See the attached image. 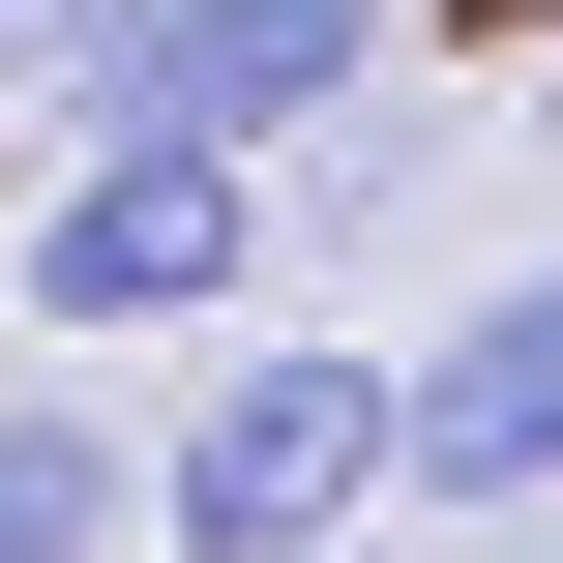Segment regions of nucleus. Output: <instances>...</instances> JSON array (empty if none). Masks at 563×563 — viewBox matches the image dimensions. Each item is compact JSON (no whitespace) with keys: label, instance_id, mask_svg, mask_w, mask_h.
<instances>
[{"label":"nucleus","instance_id":"obj_2","mask_svg":"<svg viewBox=\"0 0 563 563\" xmlns=\"http://www.w3.org/2000/svg\"><path fill=\"white\" fill-rule=\"evenodd\" d=\"M0 267H30V327H59V356H178V327H238V267H267V148L59 119V178L0 208Z\"/></svg>","mask_w":563,"mask_h":563},{"label":"nucleus","instance_id":"obj_4","mask_svg":"<svg viewBox=\"0 0 563 563\" xmlns=\"http://www.w3.org/2000/svg\"><path fill=\"white\" fill-rule=\"evenodd\" d=\"M386 505H563V267H505L445 356H386Z\"/></svg>","mask_w":563,"mask_h":563},{"label":"nucleus","instance_id":"obj_1","mask_svg":"<svg viewBox=\"0 0 563 563\" xmlns=\"http://www.w3.org/2000/svg\"><path fill=\"white\" fill-rule=\"evenodd\" d=\"M356 534H386V356L356 327H178L148 563H356Z\"/></svg>","mask_w":563,"mask_h":563},{"label":"nucleus","instance_id":"obj_6","mask_svg":"<svg viewBox=\"0 0 563 563\" xmlns=\"http://www.w3.org/2000/svg\"><path fill=\"white\" fill-rule=\"evenodd\" d=\"M119 30H148V0H0V119H59V89H89Z\"/></svg>","mask_w":563,"mask_h":563},{"label":"nucleus","instance_id":"obj_3","mask_svg":"<svg viewBox=\"0 0 563 563\" xmlns=\"http://www.w3.org/2000/svg\"><path fill=\"white\" fill-rule=\"evenodd\" d=\"M386 89V0H148L59 119H148V148H297V119H356Z\"/></svg>","mask_w":563,"mask_h":563},{"label":"nucleus","instance_id":"obj_5","mask_svg":"<svg viewBox=\"0 0 563 563\" xmlns=\"http://www.w3.org/2000/svg\"><path fill=\"white\" fill-rule=\"evenodd\" d=\"M119 534H148V445L89 386H0V563H119Z\"/></svg>","mask_w":563,"mask_h":563}]
</instances>
